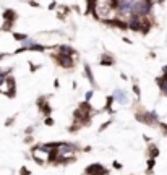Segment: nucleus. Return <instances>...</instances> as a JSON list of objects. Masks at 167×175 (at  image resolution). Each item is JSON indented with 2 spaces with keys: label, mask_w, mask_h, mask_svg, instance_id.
Returning a JSON list of instances; mask_svg holds the SVG:
<instances>
[{
  "label": "nucleus",
  "mask_w": 167,
  "mask_h": 175,
  "mask_svg": "<svg viewBox=\"0 0 167 175\" xmlns=\"http://www.w3.org/2000/svg\"><path fill=\"white\" fill-rule=\"evenodd\" d=\"M162 76L167 80V67H164V68H162Z\"/></svg>",
  "instance_id": "6ab92c4d"
},
{
  "label": "nucleus",
  "mask_w": 167,
  "mask_h": 175,
  "mask_svg": "<svg viewBox=\"0 0 167 175\" xmlns=\"http://www.w3.org/2000/svg\"><path fill=\"white\" fill-rule=\"evenodd\" d=\"M13 23L15 21H10V20H5V23H3V26H2V29L3 31H10V28L13 26Z\"/></svg>",
  "instance_id": "9d476101"
},
{
  "label": "nucleus",
  "mask_w": 167,
  "mask_h": 175,
  "mask_svg": "<svg viewBox=\"0 0 167 175\" xmlns=\"http://www.w3.org/2000/svg\"><path fill=\"white\" fill-rule=\"evenodd\" d=\"M91 96H93V91H89L88 94H86V99H91Z\"/></svg>",
  "instance_id": "5701e85b"
},
{
  "label": "nucleus",
  "mask_w": 167,
  "mask_h": 175,
  "mask_svg": "<svg viewBox=\"0 0 167 175\" xmlns=\"http://www.w3.org/2000/svg\"><path fill=\"white\" fill-rule=\"evenodd\" d=\"M28 3H29L31 7H34V8H36V7H39V3H36V2H34V0H29V2H28Z\"/></svg>",
  "instance_id": "f3484780"
},
{
  "label": "nucleus",
  "mask_w": 167,
  "mask_h": 175,
  "mask_svg": "<svg viewBox=\"0 0 167 175\" xmlns=\"http://www.w3.org/2000/svg\"><path fill=\"white\" fill-rule=\"evenodd\" d=\"M55 7H57V5H55V2H52V3H50V5H49V10H54Z\"/></svg>",
  "instance_id": "412c9836"
},
{
  "label": "nucleus",
  "mask_w": 167,
  "mask_h": 175,
  "mask_svg": "<svg viewBox=\"0 0 167 175\" xmlns=\"http://www.w3.org/2000/svg\"><path fill=\"white\" fill-rule=\"evenodd\" d=\"M156 2H157V3H164V2H165V0H156Z\"/></svg>",
  "instance_id": "b1692460"
},
{
  "label": "nucleus",
  "mask_w": 167,
  "mask_h": 175,
  "mask_svg": "<svg viewBox=\"0 0 167 175\" xmlns=\"http://www.w3.org/2000/svg\"><path fill=\"white\" fill-rule=\"evenodd\" d=\"M84 73H86V76L89 78V81L94 83V76H93V73H91V68H89L88 65H84Z\"/></svg>",
  "instance_id": "1a4fd4ad"
},
{
  "label": "nucleus",
  "mask_w": 167,
  "mask_h": 175,
  "mask_svg": "<svg viewBox=\"0 0 167 175\" xmlns=\"http://www.w3.org/2000/svg\"><path fill=\"white\" fill-rule=\"evenodd\" d=\"M52 59L59 63L62 68H72L73 67V55H68V54H55L52 55Z\"/></svg>",
  "instance_id": "f257e3e1"
},
{
  "label": "nucleus",
  "mask_w": 167,
  "mask_h": 175,
  "mask_svg": "<svg viewBox=\"0 0 167 175\" xmlns=\"http://www.w3.org/2000/svg\"><path fill=\"white\" fill-rule=\"evenodd\" d=\"M161 128H162V130H164V133L167 135V125H165V123H161Z\"/></svg>",
  "instance_id": "aec40b11"
},
{
  "label": "nucleus",
  "mask_w": 167,
  "mask_h": 175,
  "mask_svg": "<svg viewBox=\"0 0 167 175\" xmlns=\"http://www.w3.org/2000/svg\"><path fill=\"white\" fill-rule=\"evenodd\" d=\"M13 37L16 39V41H26L28 39L26 34H18V32H13Z\"/></svg>",
  "instance_id": "f8f14e48"
},
{
  "label": "nucleus",
  "mask_w": 167,
  "mask_h": 175,
  "mask_svg": "<svg viewBox=\"0 0 167 175\" xmlns=\"http://www.w3.org/2000/svg\"><path fill=\"white\" fill-rule=\"evenodd\" d=\"M2 18L3 20H10V21H15L16 20V12H15V10H5V12H3V15H2Z\"/></svg>",
  "instance_id": "20e7f679"
},
{
  "label": "nucleus",
  "mask_w": 167,
  "mask_h": 175,
  "mask_svg": "<svg viewBox=\"0 0 167 175\" xmlns=\"http://www.w3.org/2000/svg\"><path fill=\"white\" fill-rule=\"evenodd\" d=\"M42 114H45V115H49L50 114V107L45 104V105H42Z\"/></svg>",
  "instance_id": "4468645a"
},
{
  "label": "nucleus",
  "mask_w": 167,
  "mask_h": 175,
  "mask_svg": "<svg viewBox=\"0 0 167 175\" xmlns=\"http://www.w3.org/2000/svg\"><path fill=\"white\" fill-rule=\"evenodd\" d=\"M156 83H157V86L161 88V91H162L165 96H167V80L164 76H161V78H157L156 80Z\"/></svg>",
  "instance_id": "39448f33"
},
{
  "label": "nucleus",
  "mask_w": 167,
  "mask_h": 175,
  "mask_svg": "<svg viewBox=\"0 0 167 175\" xmlns=\"http://www.w3.org/2000/svg\"><path fill=\"white\" fill-rule=\"evenodd\" d=\"M59 49H60V52H62V54H68V55H75V50H73L72 47H68V46H60Z\"/></svg>",
  "instance_id": "0eeeda50"
},
{
  "label": "nucleus",
  "mask_w": 167,
  "mask_h": 175,
  "mask_svg": "<svg viewBox=\"0 0 167 175\" xmlns=\"http://www.w3.org/2000/svg\"><path fill=\"white\" fill-rule=\"evenodd\" d=\"M101 65L111 67V65H114V59H112V57H109V55H104V57L101 59Z\"/></svg>",
  "instance_id": "423d86ee"
},
{
  "label": "nucleus",
  "mask_w": 167,
  "mask_h": 175,
  "mask_svg": "<svg viewBox=\"0 0 167 175\" xmlns=\"http://www.w3.org/2000/svg\"><path fill=\"white\" fill-rule=\"evenodd\" d=\"M157 156H159V149L156 146H151V148H149V157H151V159H156Z\"/></svg>",
  "instance_id": "6e6552de"
},
{
  "label": "nucleus",
  "mask_w": 167,
  "mask_h": 175,
  "mask_svg": "<svg viewBox=\"0 0 167 175\" xmlns=\"http://www.w3.org/2000/svg\"><path fill=\"white\" fill-rule=\"evenodd\" d=\"M115 97H117L120 102H126V97L123 96V91H115Z\"/></svg>",
  "instance_id": "9b49d317"
},
{
  "label": "nucleus",
  "mask_w": 167,
  "mask_h": 175,
  "mask_svg": "<svg viewBox=\"0 0 167 175\" xmlns=\"http://www.w3.org/2000/svg\"><path fill=\"white\" fill-rule=\"evenodd\" d=\"M133 91H135V94L138 96V97H140V94H141V91H140V88H138L136 84H135V86H133Z\"/></svg>",
  "instance_id": "2eb2a0df"
},
{
  "label": "nucleus",
  "mask_w": 167,
  "mask_h": 175,
  "mask_svg": "<svg viewBox=\"0 0 167 175\" xmlns=\"http://www.w3.org/2000/svg\"><path fill=\"white\" fill-rule=\"evenodd\" d=\"M86 172H88L89 175H106V170H104V167L99 165V164H96V165H91L86 169Z\"/></svg>",
  "instance_id": "f03ea898"
},
{
  "label": "nucleus",
  "mask_w": 167,
  "mask_h": 175,
  "mask_svg": "<svg viewBox=\"0 0 167 175\" xmlns=\"http://www.w3.org/2000/svg\"><path fill=\"white\" fill-rule=\"evenodd\" d=\"M148 167H149V169H153V167H154V159H149V162H148Z\"/></svg>",
  "instance_id": "a211bd4d"
},
{
  "label": "nucleus",
  "mask_w": 167,
  "mask_h": 175,
  "mask_svg": "<svg viewBox=\"0 0 167 175\" xmlns=\"http://www.w3.org/2000/svg\"><path fill=\"white\" fill-rule=\"evenodd\" d=\"M21 175H29V170H28L26 167H23L21 169Z\"/></svg>",
  "instance_id": "dca6fc26"
},
{
  "label": "nucleus",
  "mask_w": 167,
  "mask_h": 175,
  "mask_svg": "<svg viewBox=\"0 0 167 175\" xmlns=\"http://www.w3.org/2000/svg\"><path fill=\"white\" fill-rule=\"evenodd\" d=\"M44 151H45V148H42V149H39V148H36V149L33 151V156L36 157V161H37V162H41L42 159H45V157H47V159H49V156L45 154Z\"/></svg>",
  "instance_id": "7ed1b4c3"
},
{
  "label": "nucleus",
  "mask_w": 167,
  "mask_h": 175,
  "mask_svg": "<svg viewBox=\"0 0 167 175\" xmlns=\"http://www.w3.org/2000/svg\"><path fill=\"white\" fill-rule=\"evenodd\" d=\"M28 50H37V52H42V50H44V46H39V44H33V46L28 49Z\"/></svg>",
  "instance_id": "ddd939ff"
},
{
  "label": "nucleus",
  "mask_w": 167,
  "mask_h": 175,
  "mask_svg": "<svg viewBox=\"0 0 167 175\" xmlns=\"http://www.w3.org/2000/svg\"><path fill=\"white\" fill-rule=\"evenodd\" d=\"M45 123H47V125H52L54 122H52V118H47V120H45Z\"/></svg>",
  "instance_id": "4be33fe9"
}]
</instances>
